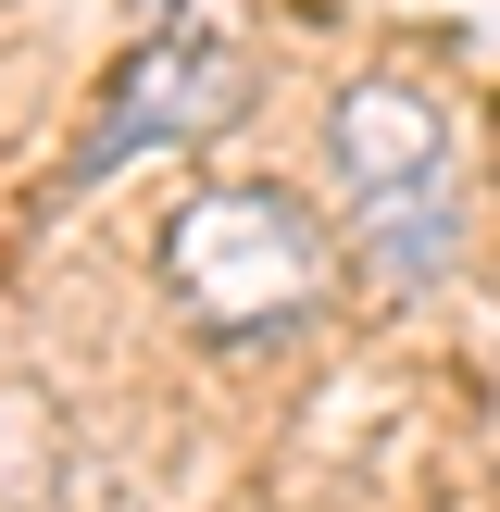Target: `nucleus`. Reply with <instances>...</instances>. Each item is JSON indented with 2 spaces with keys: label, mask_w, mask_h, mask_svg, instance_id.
Returning <instances> with one entry per match:
<instances>
[{
  "label": "nucleus",
  "mask_w": 500,
  "mask_h": 512,
  "mask_svg": "<svg viewBox=\"0 0 500 512\" xmlns=\"http://www.w3.org/2000/svg\"><path fill=\"white\" fill-rule=\"evenodd\" d=\"M325 163L350 200V250L375 288H438L463 263V163H450V113L400 75H363L325 113Z\"/></svg>",
  "instance_id": "1"
},
{
  "label": "nucleus",
  "mask_w": 500,
  "mask_h": 512,
  "mask_svg": "<svg viewBox=\"0 0 500 512\" xmlns=\"http://www.w3.org/2000/svg\"><path fill=\"white\" fill-rule=\"evenodd\" d=\"M250 113V63L225 38H138L125 50V75H113V100H100V125H88V150H75V188H100V175H125L138 150H175V138H213V125H238Z\"/></svg>",
  "instance_id": "3"
},
{
  "label": "nucleus",
  "mask_w": 500,
  "mask_h": 512,
  "mask_svg": "<svg viewBox=\"0 0 500 512\" xmlns=\"http://www.w3.org/2000/svg\"><path fill=\"white\" fill-rule=\"evenodd\" d=\"M325 275H338V250H325V225L300 213L288 188H200L188 213L163 225V288L188 300L213 338H275V325H300L325 300Z\"/></svg>",
  "instance_id": "2"
}]
</instances>
